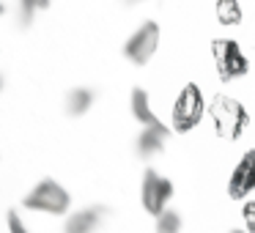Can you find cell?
Returning a JSON list of instances; mask_svg holds the SVG:
<instances>
[{
	"label": "cell",
	"instance_id": "9a60e30c",
	"mask_svg": "<svg viewBox=\"0 0 255 233\" xmlns=\"http://www.w3.org/2000/svg\"><path fill=\"white\" fill-rule=\"evenodd\" d=\"M6 225H8V233H30L28 225L22 222V217H19V211H8Z\"/></svg>",
	"mask_w": 255,
	"mask_h": 233
},
{
	"label": "cell",
	"instance_id": "ac0fdd59",
	"mask_svg": "<svg viewBox=\"0 0 255 233\" xmlns=\"http://www.w3.org/2000/svg\"><path fill=\"white\" fill-rule=\"evenodd\" d=\"M3 11H6V8H3V3H0V14H3Z\"/></svg>",
	"mask_w": 255,
	"mask_h": 233
},
{
	"label": "cell",
	"instance_id": "9c48e42d",
	"mask_svg": "<svg viewBox=\"0 0 255 233\" xmlns=\"http://www.w3.org/2000/svg\"><path fill=\"white\" fill-rule=\"evenodd\" d=\"M167 137H170V129L165 123H159V126H143V132L137 134V143H134V151H137L140 159H151V156L162 154Z\"/></svg>",
	"mask_w": 255,
	"mask_h": 233
},
{
	"label": "cell",
	"instance_id": "8fae6325",
	"mask_svg": "<svg viewBox=\"0 0 255 233\" xmlns=\"http://www.w3.org/2000/svg\"><path fill=\"white\" fill-rule=\"evenodd\" d=\"M94 102H96V94L91 88H74V91H69L66 94V113L69 116H85V113L94 107Z\"/></svg>",
	"mask_w": 255,
	"mask_h": 233
},
{
	"label": "cell",
	"instance_id": "d6986e66",
	"mask_svg": "<svg viewBox=\"0 0 255 233\" xmlns=\"http://www.w3.org/2000/svg\"><path fill=\"white\" fill-rule=\"evenodd\" d=\"M231 233H247V231H231Z\"/></svg>",
	"mask_w": 255,
	"mask_h": 233
},
{
	"label": "cell",
	"instance_id": "2e32d148",
	"mask_svg": "<svg viewBox=\"0 0 255 233\" xmlns=\"http://www.w3.org/2000/svg\"><path fill=\"white\" fill-rule=\"evenodd\" d=\"M242 217H244V225H247V233H255V200L244 203Z\"/></svg>",
	"mask_w": 255,
	"mask_h": 233
},
{
	"label": "cell",
	"instance_id": "7c38bea8",
	"mask_svg": "<svg viewBox=\"0 0 255 233\" xmlns=\"http://www.w3.org/2000/svg\"><path fill=\"white\" fill-rule=\"evenodd\" d=\"M217 19H220V25H228V28H233V25L242 22V6H239V0H217Z\"/></svg>",
	"mask_w": 255,
	"mask_h": 233
},
{
	"label": "cell",
	"instance_id": "3957f363",
	"mask_svg": "<svg viewBox=\"0 0 255 233\" xmlns=\"http://www.w3.org/2000/svg\"><path fill=\"white\" fill-rule=\"evenodd\" d=\"M203 113H209L206 99L200 94V88L195 83H187L176 96V105H173V129L176 132H189L203 121Z\"/></svg>",
	"mask_w": 255,
	"mask_h": 233
},
{
	"label": "cell",
	"instance_id": "e0dca14e",
	"mask_svg": "<svg viewBox=\"0 0 255 233\" xmlns=\"http://www.w3.org/2000/svg\"><path fill=\"white\" fill-rule=\"evenodd\" d=\"M124 6H137V3H143V0H121Z\"/></svg>",
	"mask_w": 255,
	"mask_h": 233
},
{
	"label": "cell",
	"instance_id": "ba28073f",
	"mask_svg": "<svg viewBox=\"0 0 255 233\" xmlns=\"http://www.w3.org/2000/svg\"><path fill=\"white\" fill-rule=\"evenodd\" d=\"M105 217H107V209H102V206H88V209L72 211L63 222V233H96L105 222Z\"/></svg>",
	"mask_w": 255,
	"mask_h": 233
},
{
	"label": "cell",
	"instance_id": "4fadbf2b",
	"mask_svg": "<svg viewBox=\"0 0 255 233\" xmlns=\"http://www.w3.org/2000/svg\"><path fill=\"white\" fill-rule=\"evenodd\" d=\"M44 8H50V0H19V25L30 28L36 11H44Z\"/></svg>",
	"mask_w": 255,
	"mask_h": 233
},
{
	"label": "cell",
	"instance_id": "8992f818",
	"mask_svg": "<svg viewBox=\"0 0 255 233\" xmlns=\"http://www.w3.org/2000/svg\"><path fill=\"white\" fill-rule=\"evenodd\" d=\"M173 198V181L165 176H159L156 170H145L143 176V187H140V200H143V209L148 214H162L167 209Z\"/></svg>",
	"mask_w": 255,
	"mask_h": 233
},
{
	"label": "cell",
	"instance_id": "6da1fadb",
	"mask_svg": "<svg viewBox=\"0 0 255 233\" xmlns=\"http://www.w3.org/2000/svg\"><path fill=\"white\" fill-rule=\"evenodd\" d=\"M209 118L222 140H239L250 126V113L244 110L242 102L231 96H214L209 102Z\"/></svg>",
	"mask_w": 255,
	"mask_h": 233
},
{
	"label": "cell",
	"instance_id": "52a82bcc",
	"mask_svg": "<svg viewBox=\"0 0 255 233\" xmlns=\"http://www.w3.org/2000/svg\"><path fill=\"white\" fill-rule=\"evenodd\" d=\"M255 189V148L244 151L239 165L233 167L231 181H228V198L244 200Z\"/></svg>",
	"mask_w": 255,
	"mask_h": 233
},
{
	"label": "cell",
	"instance_id": "277c9868",
	"mask_svg": "<svg viewBox=\"0 0 255 233\" xmlns=\"http://www.w3.org/2000/svg\"><path fill=\"white\" fill-rule=\"evenodd\" d=\"M211 55H214V66H217V74L222 80H236V77H244L250 72V61L244 58L239 41L233 39H214L211 41Z\"/></svg>",
	"mask_w": 255,
	"mask_h": 233
},
{
	"label": "cell",
	"instance_id": "7a4b0ae2",
	"mask_svg": "<svg viewBox=\"0 0 255 233\" xmlns=\"http://www.w3.org/2000/svg\"><path fill=\"white\" fill-rule=\"evenodd\" d=\"M22 206L30 211H41V214H66L69 206H72V198L63 189V184H58L55 178H41L33 189L22 198Z\"/></svg>",
	"mask_w": 255,
	"mask_h": 233
},
{
	"label": "cell",
	"instance_id": "5bb4252c",
	"mask_svg": "<svg viewBox=\"0 0 255 233\" xmlns=\"http://www.w3.org/2000/svg\"><path fill=\"white\" fill-rule=\"evenodd\" d=\"M156 233H181V217H178V211L165 209L162 214H156Z\"/></svg>",
	"mask_w": 255,
	"mask_h": 233
},
{
	"label": "cell",
	"instance_id": "30bf717a",
	"mask_svg": "<svg viewBox=\"0 0 255 233\" xmlns=\"http://www.w3.org/2000/svg\"><path fill=\"white\" fill-rule=\"evenodd\" d=\"M129 110H132L134 121L143 123V126H159L162 123L159 118L154 116V110H151V99L143 88H132V94H129Z\"/></svg>",
	"mask_w": 255,
	"mask_h": 233
},
{
	"label": "cell",
	"instance_id": "ffe728a7",
	"mask_svg": "<svg viewBox=\"0 0 255 233\" xmlns=\"http://www.w3.org/2000/svg\"><path fill=\"white\" fill-rule=\"evenodd\" d=\"M0 91H3V77H0Z\"/></svg>",
	"mask_w": 255,
	"mask_h": 233
},
{
	"label": "cell",
	"instance_id": "5b68a950",
	"mask_svg": "<svg viewBox=\"0 0 255 233\" xmlns=\"http://www.w3.org/2000/svg\"><path fill=\"white\" fill-rule=\"evenodd\" d=\"M156 47H159V25L148 19V22H143L127 39V44H124V55H127L129 63H134V66H145V63L154 58Z\"/></svg>",
	"mask_w": 255,
	"mask_h": 233
}]
</instances>
